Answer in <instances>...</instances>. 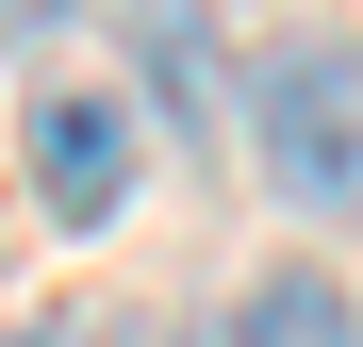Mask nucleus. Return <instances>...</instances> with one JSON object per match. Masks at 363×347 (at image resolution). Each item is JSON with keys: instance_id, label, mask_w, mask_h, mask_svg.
<instances>
[{"instance_id": "obj_1", "label": "nucleus", "mask_w": 363, "mask_h": 347, "mask_svg": "<svg viewBox=\"0 0 363 347\" xmlns=\"http://www.w3.org/2000/svg\"><path fill=\"white\" fill-rule=\"evenodd\" d=\"M248 133L281 199H363V33H281L248 83Z\"/></svg>"}, {"instance_id": "obj_4", "label": "nucleus", "mask_w": 363, "mask_h": 347, "mask_svg": "<svg viewBox=\"0 0 363 347\" xmlns=\"http://www.w3.org/2000/svg\"><path fill=\"white\" fill-rule=\"evenodd\" d=\"M50 17H67V0H0V33H50Z\"/></svg>"}, {"instance_id": "obj_3", "label": "nucleus", "mask_w": 363, "mask_h": 347, "mask_svg": "<svg viewBox=\"0 0 363 347\" xmlns=\"http://www.w3.org/2000/svg\"><path fill=\"white\" fill-rule=\"evenodd\" d=\"M215 347H363L347 331V281H314V265H264L248 298H231V331Z\"/></svg>"}, {"instance_id": "obj_2", "label": "nucleus", "mask_w": 363, "mask_h": 347, "mask_svg": "<svg viewBox=\"0 0 363 347\" xmlns=\"http://www.w3.org/2000/svg\"><path fill=\"white\" fill-rule=\"evenodd\" d=\"M33 182H50V215H116L133 199V99L116 83H33Z\"/></svg>"}]
</instances>
